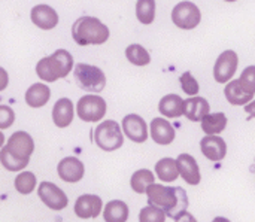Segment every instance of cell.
Returning <instances> with one entry per match:
<instances>
[{
  "label": "cell",
  "instance_id": "d6986e66",
  "mask_svg": "<svg viewBox=\"0 0 255 222\" xmlns=\"http://www.w3.org/2000/svg\"><path fill=\"white\" fill-rule=\"evenodd\" d=\"M73 105L69 99H60L52 108V121L57 127H69L73 121Z\"/></svg>",
  "mask_w": 255,
  "mask_h": 222
},
{
  "label": "cell",
  "instance_id": "603a6c76",
  "mask_svg": "<svg viewBox=\"0 0 255 222\" xmlns=\"http://www.w3.org/2000/svg\"><path fill=\"white\" fill-rule=\"evenodd\" d=\"M103 218L106 222H127L128 206L121 200H112L106 205L103 211Z\"/></svg>",
  "mask_w": 255,
  "mask_h": 222
},
{
  "label": "cell",
  "instance_id": "6da1fadb",
  "mask_svg": "<svg viewBox=\"0 0 255 222\" xmlns=\"http://www.w3.org/2000/svg\"><path fill=\"white\" fill-rule=\"evenodd\" d=\"M149 206L161 209L167 218L178 220L187 212L188 196L185 190L179 187H163L160 184H152L146 190Z\"/></svg>",
  "mask_w": 255,
  "mask_h": 222
},
{
  "label": "cell",
  "instance_id": "7a4b0ae2",
  "mask_svg": "<svg viewBox=\"0 0 255 222\" xmlns=\"http://www.w3.org/2000/svg\"><path fill=\"white\" fill-rule=\"evenodd\" d=\"M72 37L81 45H102L109 39V28L99 18L81 16L72 25Z\"/></svg>",
  "mask_w": 255,
  "mask_h": 222
},
{
  "label": "cell",
  "instance_id": "e0dca14e",
  "mask_svg": "<svg viewBox=\"0 0 255 222\" xmlns=\"http://www.w3.org/2000/svg\"><path fill=\"white\" fill-rule=\"evenodd\" d=\"M209 103L206 99L203 97H190L185 100V106H184V115L193 121V122H199L203 121L208 115H209Z\"/></svg>",
  "mask_w": 255,
  "mask_h": 222
},
{
  "label": "cell",
  "instance_id": "7c38bea8",
  "mask_svg": "<svg viewBox=\"0 0 255 222\" xmlns=\"http://www.w3.org/2000/svg\"><path fill=\"white\" fill-rule=\"evenodd\" d=\"M58 176L69 184H76L84 178L85 169L84 163H81L76 157H66L57 166Z\"/></svg>",
  "mask_w": 255,
  "mask_h": 222
},
{
  "label": "cell",
  "instance_id": "44dd1931",
  "mask_svg": "<svg viewBox=\"0 0 255 222\" xmlns=\"http://www.w3.org/2000/svg\"><path fill=\"white\" fill-rule=\"evenodd\" d=\"M185 100H182L178 94H167L158 103V111L161 115L167 118H178L184 113Z\"/></svg>",
  "mask_w": 255,
  "mask_h": 222
},
{
  "label": "cell",
  "instance_id": "277c9868",
  "mask_svg": "<svg viewBox=\"0 0 255 222\" xmlns=\"http://www.w3.org/2000/svg\"><path fill=\"white\" fill-rule=\"evenodd\" d=\"M73 78L78 87L88 93H100L106 87L105 73L99 67L91 64H85V63L76 64L73 70Z\"/></svg>",
  "mask_w": 255,
  "mask_h": 222
},
{
  "label": "cell",
  "instance_id": "e575fe53",
  "mask_svg": "<svg viewBox=\"0 0 255 222\" xmlns=\"http://www.w3.org/2000/svg\"><path fill=\"white\" fill-rule=\"evenodd\" d=\"M176 222H197L196 221V218L191 215V214H188V212H185L184 215H181L178 220H175Z\"/></svg>",
  "mask_w": 255,
  "mask_h": 222
},
{
  "label": "cell",
  "instance_id": "3957f363",
  "mask_svg": "<svg viewBox=\"0 0 255 222\" xmlns=\"http://www.w3.org/2000/svg\"><path fill=\"white\" fill-rule=\"evenodd\" d=\"M73 67V57L66 49H57L52 55L39 60L36 73L42 81L54 82L60 78H66Z\"/></svg>",
  "mask_w": 255,
  "mask_h": 222
},
{
  "label": "cell",
  "instance_id": "d6a6232c",
  "mask_svg": "<svg viewBox=\"0 0 255 222\" xmlns=\"http://www.w3.org/2000/svg\"><path fill=\"white\" fill-rule=\"evenodd\" d=\"M181 87H182V91L187 93L188 96H196L200 90L199 87V82L194 79V76L191 75V72H185L182 76H181Z\"/></svg>",
  "mask_w": 255,
  "mask_h": 222
},
{
  "label": "cell",
  "instance_id": "d4e9b609",
  "mask_svg": "<svg viewBox=\"0 0 255 222\" xmlns=\"http://www.w3.org/2000/svg\"><path fill=\"white\" fill-rule=\"evenodd\" d=\"M155 173L163 182H173L179 176L178 161L173 158H163L155 164Z\"/></svg>",
  "mask_w": 255,
  "mask_h": 222
},
{
  "label": "cell",
  "instance_id": "f546056e",
  "mask_svg": "<svg viewBox=\"0 0 255 222\" xmlns=\"http://www.w3.org/2000/svg\"><path fill=\"white\" fill-rule=\"evenodd\" d=\"M0 161H1V166L9 170V172H19L22 170L24 167H27V161H21V160H16L13 155H10V152L7 151L6 146L1 148V152H0Z\"/></svg>",
  "mask_w": 255,
  "mask_h": 222
},
{
  "label": "cell",
  "instance_id": "83f0119b",
  "mask_svg": "<svg viewBox=\"0 0 255 222\" xmlns=\"http://www.w3.org/2000/svg\"><path fill=\"white\" fill-rule=\"evenodd\" d=\"M136 16L142 24H151L155 19V0H137Z\"/></svg>",
  "mask_w": 255,
  "mask_h": 222
},
{
  "label": "cell",
  "instance_id": "cb8c5ba5",
  "mask_svg": "<svg viewBox=\"0 0 255 222\" xmlns=\"http://www.w3.org/2000/svg\"><path fill=\"white\" fill-rule=\"evenodd\" d=\"M227 125V116L223 112L218 113H209L203 121H202V130L208 136H217L221 131H224Z\"/></svg>",
  "mask_w": 255,
  "mask_h": 222
},
{
  "label": "cell",
  "instance_id": "5b68a950",
  "mask_svg": "<svg viewBox=\"0 0 255 222\" xmlns=\"http://www.w3.org/2000/svg\"><path fill=\"white\" fill-rule=\"evenodd\" d=\"M94 142L102 151H106V152L120 149L124 143L120 124L112 119L103 121L94 131Z\"/></svg>",
  "mask_w": 255,
  "mask_h": 222
},
{
  "label": "cell",
  "instance_id": "30bf717a",
  "mask_svg": "<svg viewBox=\"0 0 255 222\" xmlns=\"http://www.w3.org/2000/svg\"><path fill=\"white\" fill-rule=\"evenodd\" d=\"M37 196L51 211H61L67 206V196L52 182H42L37 188Z\"/></svg>",
  "mask_w": 255,
  "mask_h": 222
},
{
  "label": "cell",
  "instance_id": "4dcf8cb0",
  "mask_svg": "<svg viewBox=\"0 0 255 222\" xmlns=\"http://www.w3.org/2000/svg\"><path fill=\"white\" fill-rule=\"evenodd\" d=\"M166 214L154 206H146L139 214V222H166Z\"/></svg>",
  "mask_w": 255,
  "mask_h": 222
},
{
  "label": "cell",
  "instance_id": "9c48e42d",
  "mask_svg": "<svg viewBox=\"0 0 255 222\" xmlns=\"http://www.w3.org/2000/svg\"><path fill=\"white\" fill-rule=\"evenodd\" d=\"M6 148L10 152V155H13L16 160L30 163V155L34 151V142L28 133L16 131L9 137Z\"/></svg>",
  "mask_w": 255,
  "mask_h": 222
},
{
  "label": "cell",
  "instance_id": "836d02e7",
  "mask_svg": "<svg viewBox=\"0 0 255 222\" xmlns=\"http://www.w3.org/2000/svg\"><path fill=\"white\" fill-rule=\"evenodd\" d=\"M13 121H15V113H13V111L9 108V106H6V105H1L0 106V128H7V127H10L12 124H13Z\"/></svg>",
  "mask_w": 255,
  "mask_h": 222
},
{
  "label": "cell",
  "instance_id": "8d00e7d4",
  "mask_svg": "<svg viewBox=\"0 0 255 222\" xmlns=\"http://www.w3.org/2000/svg\"><path fill=\"white\" fill-rule=\"evenodd\" d=\"M212 222H230L227 218H223V217H218V218H215Z\"/></svg>",
  "mask_w": 255,
  "mask_h": 222
},
{
  "label": "cell",
  "instance_id": "8992f818",
  "mask_svg": "<svg viewBox=\"0 0 255 222\" xmlns=\"http://www.w3.org/2000/svg\"><path fill=\"white\" fill-rule=\"evenodd\" d=\"M78 115L85 122L100 121L106 113V102L96 94H87L79 99L76 106Z\"/></svg>",
  "mask_w": 255,
  "mask_h": 222
},
{
  "label": "cell",
  "instance_id": "1f68e13d",
  "mask_svg": "<svg viewBox=\"0 0 255 222\" xmlns=\"http://www.w3.org/2000/svg\"><path fill=\"white\" fill-rule=\"evenodd\" d=\"M239 82L245 91L255 94V66H250L242 72Z\"/></svg>",
  "mask_w": 255,
  "mask_h": 222
},
{
  "label": "cell",
  "instance_id": "4316f807",
  "mask_svg": "<svg viewBox=\"0 0 255 222\" xmlns=\"http://www.w3.org/2000/svg\"><path fill=\"white\" fill-rule=\"evenodd\" d=\"M126 57L134 66H146L151 61L149 52L142 45H137V43H131L130 46H127Z\"/></svg>",
  "mask_w": 255,
  "mask_h": 222
},
{
  "label": "cell",
  "instance_id": "5bb4252c",
  "mask_svg": "<svg viewBox=\"0 0 255 222\" xmlns=\"http://www.w3.org/2000/svg\"><path fill=\"white\" fill-rule=\"evenodd\" d=\"M200 148H202V154L208 160H211L214 163L224 160L226 152H227V143L220 136H206V137H203L200 140Z\"/></svg>",
  "mask_w": 255,
  "mask_h": 222
},
{
  "label": "cell",
  "instance_id": "74e56055",
  "mask_svg": "<svg viewBox=\"0 0 255 222\" xmlns=\"http://www.w3.org/2000/svg\"><path fill=\"white\" fill-rule=\"evenodd\" d=\"M226 1H236V0H226Z\"/></svg>",
  "mask_w": 255,
  "mask_h": 222
},
{
  "label": "cell",
  "instance_id": "ac0fdd59",
  "mask_svg": "<svg viewBox=\"0 0 255 222\" xmlns=\"http://www.w3.org/2000/svg\"><path fill=\"white\" fill-rule=\"evenodd\" d=\"M151 137L158 145H170L175 139V128L164 118H154L151 122Z\"/></svg>",
  "mask_w": 255,
  "mask_h": 222
},
{
  "label": "cell",
  "instance_id": "d590c367",
  "mask_svg": "<svg viewBox=\"0 0 255 222\" xmlns=\"http://www.w3.org/2000/svg\"><path fill=\"white\" fill-rule=\"evenodd\" d=\"M245 111H247V113H250L253 118H255V100H253L251 103H248L245 106Z\"/></svg>",
  "mask_w": 255,
  "mask_h": 222
},
{
  "label": "cell",
  "instance_id": "2e32d148",
  "mask_svg": "<svg viewBox=\"0 0 255 222\" xmlns=\"http://www.w3.org/2000/svg\"><path fill=\"white\" fill-rule=\"evenodd\" d=\"M176 161H178V169H179L181 178L190 185H199L202 176H200V169H199L196 158L191 157L190 154H181L176 158Z\"/></svg>",
  "mask_w": 255,
  "mask_h": 222
},
{
  "label": "cell",
  "instance_id": "4fadbf2b",
  "mask_svg": "<svg viewBox=\"0 0 255 222\" xmlns=\"http://www.w3.org/2000/svg\"><path fill=\"white\" fill-rule=\"evenodd\" d=\"M102 206H103V203L99 196L84 194L75 203V214L81 220L97 218L102 212Z\"/></svg>",
  "mask_w": 255,
  "mask_h": 222
},
{
  "label": "cell",
  "instance_id": "7402d4cb",
  "mask_svg": "<svg viewBox=\"0 0 255 222\" xmlns=\"http://www.w3.org/2000/svg\"><path fill=\"white\" fill-rule=\"evenodd\" d=\"M51 99V90L45 84H34L25 91V103L30 108H42Z\"/></svg>",
  "mask_w": 255,
  "mask_h": 222
},
{
  "label": "cell",
  "instance_id": "484cf974",
  "mask_svg": "<svg viewBox=\"0 0 255 222\" xmlns=\"http://www.w3.org/2000/svg\"><path fill=\"white\" fill-rule=\"evenodd\" d=\"M154 181H155V178H154L152 172L148 169H142V170H137L131 175L130 187L134 193L143 194V193H146L148 187H151L154 184Z\"/></svg>",
  "mask_w": 255,
  "mask_h": 222
},
{
  "label": "cell",
  "instance_id": "ffe728a7",
  "mask_svg": "<svg viewBox=\"0 0 255 222\" xmlns=\"http://www.w3.org/2000/svg\"><path fill=\"white\" fill-rule=\"evenodd\" d=\"M224 94H226L227 102L230 105H235V106H242V105L247 106L254 99V94L245 91L239 81H230L224 90Z\"/></svg>",
  "mask_w": 255,
  "mask_h": 222
},
{
  "label": "cell",
  "instance_id": "9a60e30c",
  "mask_svg": "<svg viewBox=\"0 0 255 222\" xmlns=\"http://www.w3.org/2000/svg\"><path fill=\"white\" fill-rule=\"evenodd\" d=\"M30 16L33 24L42 30H51L58 24V13L48 4H36L31 9Z\"/></svg>",
  "mask_w": 255,
  "mask_h": 222
},
{
  "label": "cell",
  "instance_id": "8fae6325",
  "mask_svg": "<svg viewBox=\"0 0 255 222\" xmlns=\"http://www.w3.org/2000/svg\"><path fill=\"white\" fill-rule=\"evenodd\" d=\"M123 128L126 136L136 142V143H143L148 139V127L146 122L142 116L136 115V113H130L126 115L123 119Z\"/></svg>",
  "mask_w": 255,
  "mask_h": 222
},
{
  "label": "cell",
  "instance_id": "ba28073f",
  "mask_svg": "<svg viewBox=\"0 0 255 222\" xmlns=\"http://www.w3.org/2000/svg\"><path fill=\"white\" fill-rule=\"evenodd\" d=\"M238 66H239V57L235 51L229 49V51H224L215 61V67H214V78L217 82L220 84H226L229 82L236 70H238Z\"/></svg>",
  "mask_w": 255,
  "mask_h": 222
},
{
  "label": "cell",
  "instance_id": "f1b7e54d",
  "mask_svg": "<svg viewBox=\"0 0 255 222\" xmlns=\"http://www.w3.org/2000/svg\"><path fill=\"white\" fill-rule=\"evenodd\" d=\"M15 188L19 194H30L36 188V175L31 172H22L15 178Z\"/></svg>",
  "mask_w": 255,
  "mask_h": 222
},
{
  "label": "cell",
  "instance_id": "52a82bcc",
  "mask_svg": "<svg viewBox=\"0 0 255 222\" xmlns=\"http://www.w3.org/2000/svg\"><path fill=\"white\" fill-rule=\"evenodd\" d=\"M200 9L191 1H181L172 10V21L182 30H193L200 24Z\"/></svg>",
  "mask_w": 255,
  "mask_h": 222
}]
</instances>
